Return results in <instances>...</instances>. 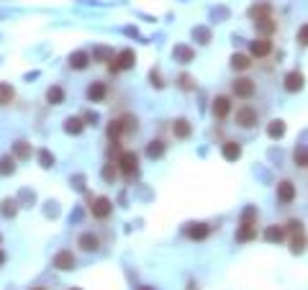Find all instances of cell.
Segmentation results:
<instances>
[{
    "label": "cell",
    "instance_id": "obj_1",
    "mask_svg": "<svg viewBox=\"0 0 308 290\" xmlns=\"http://www.w3.org/2000/svg\"><path fill=\"white\" fill-rule=\"evenodd\" d=\"M254 218H257V211H254V208H247L244 216H241V226H239V231H236V241H249V239L257 236Z\"/></svg>",
    "mask_w": 308,
    "mask_h": 290
},
{
    "label": "cell",
    "instance_id": "obj_2",
    "mask_svg": "<svg viewBox=\"0 0 308 290\" xmlns=\"http://www.w3.org/2000/svg\"><path fill=\"white\" fill-rule=\"evenodd\" d=\"M134 64H136V54H134V49H123V52H118V57H116V59L108 62V70H111V72H121V70H131Z\"/></svg>",
    "mask_w": 308,
    "mask_h": 290
},
{
    "label": "cell",
    "instance_id": "obj_3",
    "mask_svg": "<svg viewBox=\"0 0 308 290\" xmlns=\"http://www.w3.org/2000/svg\"><path fill=\"white\" fill-rule=\"evenodd\" d=\"M236 123L241 128H254L259 123V113H257V108L252 105H239L236 108Z\"/></svg>",
    "mask_w": 308,
    "mask_h": 290
},
{
    "label": "cell",
    "instance_id": "obj_4",
    "mask_svg": "<svg viewBox=\"0 0 308 290\" xmlns=\"http://www.w3.org/2000/svg\"><path fill=\"white\" fill-rule=\"evenodd\" d=\"M116 165H118V170H121L126 177L136 175V170H139V157H136V152H121Z\"/></svg>",
    "mask_w": 308,
    "mask_h": 290
},
{
    "label": "cell",
    "instance_id": "obj_5",
    "mask_svg": "<svg viewBox=\"0 0 308 290\" xmlns=\"http://www.w3.org/2000/svg\"><path fill=\"white\" fill-rule=\"evenodd\" d=\"M254 90H257V85H254V80H249V77H239V80H234V85H231V93H234L236 98H241V100H249V98L254 95Z\"/></svg>",
    "mask_w": 308,
    "mask_h": 290
},
{
    "label": "cell",
    "instance_id": "obj_6",
    "mask_svg": "<svg viewBox=\"0 0 308 290\" xmlns=\"http://www.w3.org/2000/svg\"><path fill=\"white\" fill-rule=\"evenodd\" d=\"M90 213H93V218H100V221H105L108 216L113 213V203H111V198H105V195L95 198L93 203H90Z\"/></svg>",
    "mask_w": 308,
    "mask_h": 290
},
{
    "label": "cell",
    "instance_id": "obj_7",
    "mask_svg": "<svg viewBox=\"0 0 308 290\" xmlns=\"http://www.w3.org/2000/svg\"><path fill=\"white\" fill-rule=\"evenodd\" d=\"M270 52H272V41H270L267 36H262V39H254V41H249V54H252V57L262 59V57H267Z\"/></svg>",
    "mask_w": 308,
    "mask_h": 290
},
{
    "label": "cell",
    "instance_id": "obj_8",
    "mask_svg": "<svg viewBox=\"0 0 308 290\" xmlns=\"http://www.w3.org/2000/svg\"><path fill=\"white\" fill-rule=\"evenodd\" d=\"M77 247H80L82 252H98V249H100V236L93 234V231H85V234H80V239H77Z\"/></svg>",
    "mask_w": 308,
    "mask_h": 290
},
{
    "label": "cell",
    "instance_id": "obj_9",
    "mask_svg": "<svg viewBox=\"0 0 308 290\" xmlns=\"http://www.w3.org/2000/svg\"><path fill=\"white\" fill-rule=\"evenodd\" d=\"M75 254L70 252V249H62V252H57L54 254V267L57 270H62V272H67V270H75Z\"/></svg>",
    "mask_w": 308,
    "mask_h": 290
},
{
    "label": "cell",
    "instance_id": "obj_10",
    "mask_svg": "<svg viewBox=\"0 0 308 290\" xmlns=\"http://www.w3.org/2000/svg\"><path fill=\"white\" fill-rule=\"evenodd\" d=\"M303 85H305V77H303L298 70H293V72L285 75V90H288V93H298V90H303Z\"/></svg>",
    "mask_w": 308,
    "mask_h": 290
},
{
    "label": "cell",
    "instance_id": "obj_11",
    "mask_svg": "<svg viewBox=\"0 0 308 290\" xmlns=\"http://www.w3.org/2000/svg\"><path fill=\"white\" fill-rule=\"evenodd\" d=\"M190 133H193V126H190L188 118L172 121V136H175V139H190Z\"/></svg>",
    "mask_w": 308,
    "mask_h": 290
},
{
    "label": "cell",
    "instance_id": "obj_12",
    "mask_svg": "<svg viewBox=\"0 0 308 290\" xmlns=\"http://www.w3.org/2000/svg\"><path fill=\"white\" fill-rule=\"evenodd\" d=\"M277 200H280V203H293V200H295V185L290 180H282L277 185Z\"/></svg>",
    "mask_w": 308,
    "mask_h": 290
},
{
    "label": "cell",
    "instance_id": "obj_13",
    "mask_svg": "<svg viewBox=\"0 0 308 290\" xmlns=\"http://www.w3.org/2000/svg\"><path fill=\"white\" fill-rule=\"evenodd\" d=\"M231 113V100L226 98V95H218L216 100H213V116L216 118H226Z\"/></svg>",
    "mask_w": 308,
    "mask_h": 290
},
{
    "label": "cell",
    "instance_id": "obj_14",
    "mask_svg": "<svg viewBox=\"0 0 308 290\" xmlns=\"http://www.w3.org/2000/svg\"><path fill=\"white\" fill-rule=\"evenodd\" d=\"M185 234H188L190 239H195V241H203V239H208L211 226H206V224H190V226L185 229Z\"/></svg>",
    "mask_w": 308,
    "mask_h": 290
},
{
    "label": "cell",
    "instance_id": "obj_15",
    "mask_svg": "<svg viewBox=\"0 0 308 290\" xmlns=\"http://www.w3.org/2000/svg\"><path fill=\"white\" fill-rule=\"evenodd\" d=\"M254 26H257V34H262V36H270V34H275L277 31V24L270 18V16H265V18H257L254 21Z\"/></svg>",
    "mask_w": 308,
    "mask_h": 290
},
{
    "label": "cell",
    "instance_id": "obj_16",
    "mask_svg": "<svg viewBox=\"0 0 308 290\" xmlns=\"http://www.w3.org/2000/svg\"><path fill=\"white\" fill-rule=\"evenodd\" d=\"M105 95H108V87H105L103 82H93L90 87H87V98H90L93 103H100V100H105Z\"/></svg>",
    "mask_w": 308,
    "mask_h": 290
},
{
    "label": "cell",
    "instance_id": "obj_17",
    "mask_svg": "<svg viewBox=\"0 0 308 290\" xmlns=\"http://www.w3.org/2000/svg\"><path fill=\"white\" fill-rule=\"evenodd\" d=\"M221 154H224L226 162H236V160L241 157V147H239L236 141H226L224 149H221Z\"/></svg>",
    "mask_w": 308,
    "mask_h": 290
},
{
    "label": "cell",
    "instance_id": "obj_18",
    "mask_svg": "<svg viewBox=\"0 0 308 290\" xmlns=\"http://www.w3.org/2000/svg\"><path fill=\"white\" fill-rule=\"evenodd\" d=\"M265 239H267L270 244H280V241L285 239V226H277V224H275V226H267V229H265Z\"/></svg>",
    "mask_w": 308,
    "mask_h": 290
},
{
    "label": "cell",
    "instance_id": "obj_19",
    "mask_svg": "<svg viewBox=\"0 0 308 290\" xmlns=\"http://www.w3.org/2000/svg\"><path fill=\"white\" fill-rule=\"evenodd\" d=\"M87 64H90V57H87L85 52H75V54H70V67H72V70H85Z\"/></svg>",
    "mask_w": 308,
    "mask_h": 290
},
{
    "label": "cell",
    "instance_id": "obj_20",
    "mask_svg": "<svg viewBox=\"0 0 308 290\" xmlns=\"http://www.w3.org/2000/svg\"><path fill=\"white\" fill-rule=\"evenodd\" d=\"M82 128H85V123H82V118H77V116H70L67 121H64V131H67V133H72V136H77V133H82Z\"/></svg>",
    "mask_w": 308,
    "mask_h": 290
},
{
    "label": "cell",
    "instance_id": "obj_21",
    "mask_svg": "<svg viewBox=\"0 0 308 290\" xmlns=\"http://www.w3.org/2000/svg\"><path fill=\"white\" fill-rule=\"evenodd\" d=\"M162 154H165V141H160V139L149 141V147H146V157L149 160H160Z\"/></svg>",
    "mask_w": 308,
    "mask_h": 290
},
{
    "label": "cell",
    "instance_id": "obj_22",
    "mask_svg": "<svg viewBox=\"0 0 308 290\" xmlns=\"http://www.w3.org/2000/svg\"><path fill=\"white\" fill-rule=\"evenodd\" d=\"M16 98V90L11 87V82H0V105H11Z\"/></svg>",
    "mask_w": 308,
    "mask_h": 290
},
{
    "label": "cell",
    "instance_id": "obj_23",
    "mask_svg": "<svg viewBox=\"0 0 308 290\" xmlns=\"http://www.w3.org/2000/svg\"><path fill=\"white\" fill-rule=\"evenodd\" d=\"M231 67H234V70H239V72L249 70V67H252L249 54H234V57H231Z\"/></svg>",
    "mask_w": 308,
    "mask_h": 290
},
{
    "label": "cell",
    "instance_id": "obj_24",
    "mask_svg": "<svg viewBox=\"0 0 308 290\" xmlns=\"http://www.w3.org/2000/svg\"><path fill=\"white\" fill-rule=\"evenodd\" d=\"M47 100H49V105H59L64 100V90H62L59 85H52L49 90H47Z\"/></svg>",
    "mask_w": 308,
    "mask_h": 290
},
{
    "label": "cell",
    "instance_id": "obj_25",
    "mask_svg": "<svg viewBox=\"0 0 308 290\" xmlns=\"http://www.w3.org/2000/svg\"><path fill=\"white\" fill-rule=\"evenodd\" d=\"M267 136H270V139H282V136H285V123H282V121H272V123L267 126Z\"/></svg>",
    "mask_w": 308,
    "mask_h": 290
},
{
    "label": "cell",
    "instance_id": "obj_26",
    "mask_svg": "<svg viewBox=\"0 0 308 290\" xmlns=\"http://www.w3.org/2000/svg\"><path fill=\"white\" fill-rule=\"evenodd\" d=\"M293 162H295L298 167L308 170V149H305V147H298V149L293 152Z\"/></svg>",
    "mask_w": 308,
    "mask_h": 290
},
{
    "label": "cell",
    "instance_id": "obj_27",
    "mask_svg": "<svg viewBox=\"0 0 308 290\" xmlns=\"http://www.w3.org/2000/svg\"><path fill=\"white\" fill-rule=\"evenodd\" d=\"M13 152H16V160H29L31 157V147L26 141H16L13 144Z\"/></svg>",
    "mask_w": 308,
    "mask_h": 290
},
{
    "label": "cell",
    "instance_id": "obj_28",
    "mask_svg": "<svg viewBox=\"0 0 308 290\" xmlns=\"http://www.w3.org/2000/svg\"><path fill=\"white\" fill-rule=\"evenodd\" d=\"M121 126H123V133H136V131H139L136 116H123V118H121Z\"/></svg>",
    "mask_w": 308,
    "mask_h": 290
},
{
    "label": "cell",
    "instance_id": "obj_29",
    "mask_svg": "<svg viewBox=\"0 0 308 290\" xmlns=\"http://www.w3.org/2000/svg\"><path fill=\"white\" fill-rule=\"evenodd\" d=\"M290 252H293V254H303V252H305V236H303V234H293Z\"/></svg>",
    "mask_w": 308,
    "mask_h": 290
},
{
    "label": "cell",
    "instance_id": "obj_30",
    "mask_svg": "<svg viewBox=\"0 0 308 290\" xmlns=\"http://www.w3.org/2000/svg\"><path fill=\"white\" fill-rule=\"evenodd\" d=\"M13 172H16V160H13V157H3V160H0V175L8 177V175H13Z\"/></svg>",
    "mask_w": 308,
    "mask_h": 290
},
{
    "label": "cell",
    "instance_id": "obj_31",
    "mask_svg": "<svg viewBox=\"0 0 308 290\" xmlns=\"http://www.w3.org/2000/svg\"><path fill=\"white\" fill-rule=\"evenodd\" d=\"M121 133H123V126H121V118H118V121H111V126H108V136H111V139H113V144H118L116 139L121 136Z\"/></svg>",
    "mask_w": 308,
    "mask_h": 290
},
{
    "label": "cell",
    "instance_id": "obj_32",
    "mask_svg": "<svg viewBox=\"0 0 308 290\" xmlns=\"http://www.w3.org/2000/svg\"><path fill=\"white\" fill-rule=\"evenodd\" d=\"M39 162H41L44 170H49V167L54 165V157L49 154V149H41V152H39Z\"/></svg>",
    "mask_w": 308,
    "mask_h": 290
},
{
    "label": "cell",
    "instance_id": "obj_33",
    "mask_svg": "<svg viewBox=\"0 0 308 290\" xmlns=\"http://www.w3.org/2000/svg\"><path fill=\"white\" fill-rule=\"evenodd\" d=\"M0 213H3L6 218H13L16 216V203H13V200H3V208H0Z\"/></svg>",
    "mask_w": 308,
    "mask_h": 290
},
{
    "label": "cell",
    "instance_id": "obj_34",
    "mask_svg": "<svg viewBox=\"0 0 308 290\" xmlns=\"http://www.w3.org/2000/svg\"><path fill=\"white\" fill-rule=\"evenodd\" d=\"M103 180H105V183H113V180H116V167H113V165H105V167H103Z\"/></svg>",
    "mask_w": 308,
    "mask_h": 290
},
{
    "label": "cell",
    "instance_id": "obj_35",
    "mask_svg": "<svg viewBox=\"0 0 308 290\" xmlns=\"http://www.w3.org/2000/svg\"><path fill=\"white\" fill-rule=\"evenodd\" d=\"M249 16H252V18H265V16H270V6H259V8H252V11H249Z\"/></svg>",
    "mask_w": 308,
    "mask_h": 290
},
{
    "label": "cell",
    "instance_id": "obj_36",
    "mask_svg": "<svg viewBox=\"0 0 308 290\" xmlns=\"http://www.w3.org/2000/svg\"><path fill=\"white\" fill-rule=\"evenodd\" d=\"M288 231L290 234H303V224H300V221H295V218H290L288 221Z\"/></svg>",
    "mask_w": 308,
    "mask_h": 290
},
{
    "label": "cell",
    "instance_id": "obj_37",
    "mask_svg": "<svg viewBox=\"0 0 308 290\" xmlns=\"http://www.w3.org/2000/svg\"><path fill=\"white\" fill-rule=\"evenodd\" d=\"M298 41L303 44V47H308V24H303V26L298 29Z\"/></svg>",
    "mask_w": 308,
    "mask_h": 290
},
{
    "label": "cell",
    "instance_id": "obj_38",
    "mask_svg": "<svg viewBox=\"0 0 308 290\" xmlns=\"http://www.w3.org/2000/svg\"><path fill=\"white\" fill-rule=\"evenodd\" d=\"M175 54H178V57H183L185 62L190 59V52H188V49H183V47H180V49H175Z\"/></svg>",
    "mask_w": 308,
    "mask_h": 290
},
{
    "label": "cell",
    "instance_id": "obj_39",
    "mask_svg": "<svg viewBox=\"0 0 308 290\" xmlns=\"http://www.w3.org/2000/svg\"><path fill=\"white\" fill-rule=\"evenodd\" d=\"M180 82H183V87H185V90H190V87H193V85H190V77H188V75H183V77H180Z\"/></svg>",
    "mask_w": 308,
    "mask_h": 290
},
{
    "label": "cell",
    "instance_id": "obj_40",
    "mask_svg": "<svg viewBox=\"0 0 308 290\" xmlns=\"http://www.w3.org/2000/svg\"><path fill=\"white\" fill-rule=\"evenodd\" d=\"M3 262H6V254H3V252H0V264H3Z\"/></svg>",
    "mask_w": 308,
    "mask_h": 290
},
{
    "label": "cell",
    "instance_id": "obj_41",
    "mask_svg": "<svg viewBox=\"0 0 308 290\" xmlns=\"http://www.w3.org/2000/svg\"><path fill=\"white\" fill-rule=\"evenodd\" d=\"M31 290H47V287H41V285H36V287H31Z\"/></svg>",
    "mask_w": 308,
    "mask_h": 290
},
{
    "label": "cell",
    "instance_id": "obj_42",
    "mask_svg": "<svg viewBox=\"0 0 308 290\" xmlns=\"http://www.w3.org/2000/svg\"><path fill=\"white\" fill-rule=\"evenodd\" d=\"M141 290H151V287H141Z\"/></svg>",
    "mask_w": 308,
    "mask_h": 290
},
{
    "label": "cell",
    "instance_id": "obj_43",
    "mask_svg": "<svg viewBox=\"0 0 308 290\" xmlns=\"http://www.w3.org/2000/svg\"><path fill=\"white\" fill-rule=\"evenodd\" d=\"M0 241H3V239H0Z\"/></svg>",
    "mask_w": 308,
    "mask_h": 290
}]
</instances>
